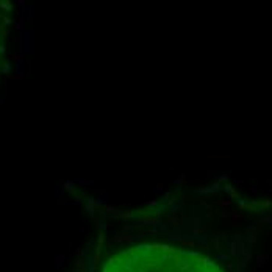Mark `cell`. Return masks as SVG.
I'll return each mask as SVG.
<instances>
[{
	"mask_svg": "<svg viewBox=\"0 0 272 272\" xmlns=\"http://www.w3.org/2000/svg\"><path fill=\"white\" fill-rule=\"evenodd\" d=\"M103 272H224L213 260L164 244H142L111 257Z\"/></svg>",
	"mask_w": 272,
	"mask_h": 272,
	"instance_id": "cell-1",
	"label": "cell"
}]
</instances>
